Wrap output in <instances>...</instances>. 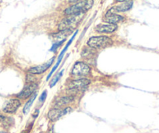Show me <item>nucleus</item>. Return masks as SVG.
<instances>
[{
	"instance_id": "18",
	"label": "nucleus",
	"mask_w": 159,
	"mask_h": 133,
	"mask_svg": "<svg viewBox=\"0 0 159 133\" xmlns=\"http://www.w3.org/2000/svg\"><path fill=\"white\" fill-rule=\"evenodd\" d=\"M26 82L27 83H36V77L34 76V74L28 73L26 76Z\"/></svg>"
},
{
	"instance_id": "21",
	"label": "nucleus",
	"mask_w": 159,
	"mask_h": 133,
	"mask_svg": "<svg viewBox=\"0 0 159 133\" xmlns=\"http://www.w3.org/2000/svg\"><path fill=\"white\" fill-rule=\"evenodd\" d=\"M80 0H69V2H71V3H76V2H79Z\"/></svg>"
},
{
	"instance_id": "10",
	"label": "nucleus",
	"mask_w": 159,
	"mask_h": 133,
	"mask_svg": "<svg viewBox=\"0 0 159 133\" xmlns=\"http://www.w3.org/2000/svg\"><path fill=\"white\" fill-rule=\"evenodd\" d=\"M133 2L132 1L122 2L121 4L111 7V9L108 10V12L106 13H118L126 12V11H129L133 7Z\"/></svg>"
},
{
	"instance_id": "7",
	"label": "nucleus",
	"mask_w": 159,
	"mask_h": 133,
	"mask_svg": "<svg viewBox=\"0 0 159 133\" xmlns=\"http://www.w3.org/2000/svg\"><path fill=\"white\" fill-rule=\"evenodd\" d=\"M20 105H21V102L20 101V100L13 98V99H10L9 100L6 101V103L3 105V107H2V111L5 113L13 114L19 109Z\"/></svg>"
},
{
	"instance_id": "19",
	"label": "nucleus",
	"mask_w": 159,
	"mask_h": 133,
	"mask_svg": "<svg viewBox=\"0 0 159 133\" xmlns=\"http://www.w3.org/2000/svg\"><path fill=\"white\" fill-rule=\"evenodd\" d=\"M46 98H47V91H46V90H45V91L42 93L41 97H40L39 101L42 102V103H43V102H45V100Z\"/></svg>"
},
{
	"instance_id": "15",
	"label": "nucleus",
	"mask_w": 159,
	"mask_h": 133,
	"mask_svg": "<svg viewBox=\"0 0 159 133\" xmlns=\"http://www.w3.org/2000/svg\"><path fill=\"white\" fill-rule=\"evenodd\" d=\"M96 54V49L90 47V46H87L84 49L82 50L81 52V57L84 58H91L94 56Z\"/></svg>"
},
{
	"instance_id": "12",
	"label": "nucleus",
	"mask_w": 159,
	"mask_h": 133,
	"mask_svg": "<svg viewBox=\"0 0 159 133\" xmlns=\"http://www.w3.org/2000/svg\"><path fill=\"white\" fill-rule=\"evenodd\" d=\"M77 31H76L75 33H74V36H73V37H72V38H71V39H70V40L69 41H68L67 44H66V45L65 46V48H64L63 49H62V52H61V54H60L59 56V58H58V61H57V62H56V66H54L52 71L50 72L49 75H48V77H47V80H48V79H49V78L51 77V76H52V74H53L54 72H55L56 69H57L58 66H59V63H60V62H61V61H62V58H63L64 55H65V53H66V50H67L68 48L70 47V44H71L72 41H74V38H75V37H76V35H77Z\"/></svg>"
},
{
	"instance_id": "16",
	"label": "nucleus",
	"mask_w": 159,
	"mask_h": 133,
	"mask_svg": "<svg viewBox=\"0 0 159 133\" xmlns=\"http://www.w3.org/2000/svg\"><path fill=\"white\" fill-rule=\"evenodd\" d=\"M37 96H38L37 92H34V93L30 97V99L28 100L27 102L25 103V105H24V109H23V112H24V115H27V114L30 111V107H31L32 104H33V103H34V100H35L36 98H37Z\"/></svg>"
},
{
	"instance_id": "11",
	"label": "nucleus",
	"mask_w": 159,
	"mask_h": 133,
	"mask_svg": "<svg viewBox=\"0 0 159 133\" xmlns=\"http://www.w3.org/2000/svg\"><path fill=\"white\" fill-rule=\"evenodd\" d=\"M117 28L116 24H99L95 27L94 30L98 34H112L117 30Z\"/></svg>"
},
{
	"instance_id": "3",
	"label": "nucleus",
	"mask_w": 159,
	"mask_h": 133,
	"mask_svg": "<svg viewBox=\"0 0 159 133\" xmlns=\"http://www.w3.org/2000/svg\"><path fill=\"white\" fill-rule=\"evenodd\" d=\"M84 13H81L68 16V17L65 18L59 23V27H58L59 30H69V29H74L81 21V20L84 17Z\"/></svg>"
},
{
	"instance_id": "8",
	"label": "nucleus",
	"mask_w": 159,
	"mask_h": 133,
	"mask_svg": "<svg viewBox=\"0 0 159 133\" xmlns=\"http://www.w3.org/2000/svg\"><path fill=\"white\" fill-rule=\"evenodd\" d=\"M38 85L36 83H28L27 85L25 86L24 87V89L18 93L16 97L19 99L25 100L27 99L30 97V96L36 91V89H38Z\"/></svg>"
},
{
	"instance_id": "22",
	"label": "nucleus",
	"mask_w": 159,
	"mask_h": 133,
	"mask_svg": "<svg viewBox=\"0 0 159 133\" xmlns=\"http://www.w3.org/2000/svg\"><path fill=\"white\" fill-rule=\"evenodd\" d=\"M0 133H8V132H6V131H1L0 132Z\"/></svg>"
},
{
	"instance_id": "13",
	"label": "nucleus",
	"mask_w": 159,
	"mask_h": 133,
	"mask_svg": "<svg viewBox=\"0 0 159 133\" xmlns=\"http://www.w3.org/2000/svg\"><path fill=\"white\" fill-rule=\"evenodd\" d=\"M123 16L117 13H106L105 17L103 18L104 22L110 24H117L123 22Z\"/></svg>"
},
{
	"instance_id": "6",
	"label": "nucleus",
	"mask_w": 159,
	"mask_h": 133,
	"mask_svg": "<svg viewBox=\"0 0 159 133\" xmlns=\"http://www.w3.org/2000/svg\"><path fill=\"white\" fill-rule=\"evenodd\" d=\"M73 111L70 107H67L64 109H60V108H52L50 110L48 113V117L51 121H56L59 119L60 117H62L63 115H66V114L70 113Z\"/></svg>"
},
{
	"instance_id": "14",
	"label": "nucleus",
	"mask_w": 159,
	"mask_h": 133,
	"mask_svg": "<svg viewBox=\"0 0 159 133\" xmlns=\"http://www.w3.org/2000/svg\"><path fill=\"white\" fill-rule=\"evenodd\" d=\"M74 100V98L73 96H64V97H62V98L56 100V101L55 102V105L58 107H61L62 106H66L67 104H69V103H72Z\"/></svg>"
},
{
	"instance_id": "4",
	"label": "nucleus",
	"mask_w": 159,
	"mask_h": 133,
	"mask_svg": "<svg viewBox=\"0 0 159 133\" xmlns=\"http://www.w3.org/2000/svg\"><path fill=\"white\" fill-rule=\"evenodd\" d=\"M111 44L112 41L107 36H94L90 38L88 41V45L96 50L106 48Z\"/></svg>"
},
{
	"instance_id": "2",
	"label": "nucleus",
	"mask_w": 159,
	"mask_h": 133,
	"mask_svg": "<svg viewBox=\"0 0 159 133\" xmlns=\"http://www.w3.org/2000/svg\"><path fill=\"white\" fill-rule=\"evenodd\" d=\"M91 73V68L83 62H77L70 71V75L75 80L86 78Z\"/></svg>"
},
{
	"instance_id": "9",
	"label": "nucleus",
	"mask_w": 159,
	"mask_h": 133,
	"mask_svg": "<svg viewBox=\"0 0 159 133\" xmlns=\"http://www.w3.org/2000/svg\"><path fill=\"white\" fill-rule=\"evenodd\" d=\"M54 60H55V57H52V58H50L48 62H46L45 63L40 65V66H35V67L30 68L28 69V72L31 74H34V75H39V74L44 73L52 66V65L54 62Z\"/></svg>"
},
{
	"instance_id": "20",
	"label": "nucleus",
	"mask_w": 159,
	"mask_h": 133,
	"mask_svg": "<svg viewBox=\"0 0 159 133\" xmlns=\"http://www.w3.org/2000/svg\"><path fill=\"white\" fill-rule=\"evenodd\" d=\"M118 2H128V1H132V0H115Z\"/></svg>"
},
{
	"instance_id": "1",
	"label": "nucleus",
	"mask_w": 159,
	"mask_h": 133,
	"mask_svg": "<svg viewBox=\"0 0 159 133\" xmlns=\"http://www.w3.org/2000/svg\"><path fill=\"white\" fill-rule=\"evenodd\" d=\"M93 5L94 0H80L79 2H76L74 5L66 9L64 13L67 16L81 13H85L87 11L92 8Z\"/></svg>"
},
{
	"instance_id": "5",
	"label": "nucleus",
	"mask_w": 159,
	"mask_h": 133,
	"mask_svg": "<svg viewBox=\"0 0 159 133\" xmlns=\"http://www.w3.org/2000/svg\"><path fill=\"white\" fill-rule=\"evenodd\" d=\"M90 83H91V80L87 78L77 79L70 82L68 85V88L72 92H78L86 89Z\"/></svg>"
},
{
	"instance_id": "17",
	"label": "nucleus",
	"mask_w": 159,
	"mask_h": 133,
	"mask_svg": "<svg viewBox=\"0 0 159 133\" xmlns=\"http://www.w3.org/2000/svg\"><path fill=\"white\" fill-rule=\"evenodd\" d=\"M62 73H63V71H62L61 72H59V73L58 74V75H56L55 77H54L53 80L51 81V83H50V87H53L54 86L56 85V83H57V82L59 80V79L61 77H62Z\"/></svg>"
}]
</instances>
